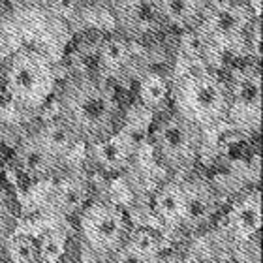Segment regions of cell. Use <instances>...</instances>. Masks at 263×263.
<instances>
[{"instance_id": "6da1fadb", "label": "cell", "mask_w": 263, "mask_h": 263, "mask_svg": "<svg viewBox=\"0 0 263 263\" xmlns=\"http://www.w3.org/2000/svg\"><path fill=\"white\" fill-rule=\"evenodd\" d=\"M55 96L57 115L73 130L81 145L104 141L126 122L115 87L96 73H73L57 87Z\"/></svg>"}, {"instance_id": "7a4b0ae2", "label": "cell", "mask_w": 263, "mask_h": 263, "mask_svg": "<svg viewBox=\"0 0 263 263\" xmlns=\"http://www.w3.org/2000/svg\"><path fill=\"white\" fill-rule=\"evenodd\" d=\"M0 83L11 105L28 115L44 109L59 87L53 61L32 45H23L6 59Z\"/></svg>"}, {"instance_id": "3957f363", "label": "cell", "mask_w": 263, "mask_h": 263, "mask_svg": "<svg viewBox=\"0 0 263 263\" xmlns=\"http://www.w3.org/2000/svg\"><path fill=\"white\" fill-rule=\"evenodd\" d=\"M170 107L203 132L228 121V79L211 68H192L171 77Z\"/></svg>"}, {"instance_id": "277c9868", "label": "cell", "mask_w": 263, "mask_h": 263, "mask_svg": "<svg viewBox=\"0 0 263 263\" xmlns=\"http://www.w3.org/2000/svg\"><path fill=\"white\" fill-rule=\"evenodd\" d=\"M205 132L175 111L156 113L148 130L153 156L171 175H186L201 156Z\"/></svg>"}, {"instance_id": "5b68a950", "label": "cell", "mask_w": 263, "mask_h": 263, "mask_svg": "<svg viewBox=\"0 0 263 263\" xmlns=\"http://www.w3.org/2000/svg\"><path fill=\"white\" fill-rule=\"evenodd\" d=\"M76 222L83 247L102 259H109L132 231L126 213L109 199H90Z\"/></svg>"}, {"instance_id": "8992f818", "label": "cell", "mask_w": 263, "mask_h": 263, "mask_svg": "<svg viewBox=\"0 0 263 263\" xmlns=\"http://www.w3.org/2000/svg\"><path fill=\"white\" fill-rule=\"evenodd\" d=\"M259 17L250 0H207L194 32L216 49L237 51L245 45L250 25Z\"/></svg>"}, {"instance_id": "52a82bcc", "label": "cell", "mask_w": 263, "mask_h": 263, "mask_svg": "<svg viewBox=\"0 0 263 263\" xmlns=\"http://www.w3.org/2000/svg\"><path fill=\"white\" fill-rule=\"evenodd\" d=\"M230 87L231 126L245 134H258L261 124V68L259 62L250 61L233 68L228 77Z\"/></svg>"}, {"instance_id": "ba28073f", "label": "cell", "mask_w": 263, "mask_h": 263, "mask_svg": "<svg viewBox=\"0 0 263 263\" xmlns=\"http://www.w3.org/2000/svg\"><path fill=\"white\" fill-rule=\"evenodd\" d=\"M139 151V136L124 122L121 130L100 143L85 145L87 164L105 177H117L128 171Z\"/></svg>"}, {"instance_id": "9c48e42d", "label": "cell", "mask_w": 263, "mask_h": 263, "mask_svg": "<svg viewBox=\"0 0 263 263\" xmlns=\"http://www.w3.org/2000/svg\"><path fill=\"white\" fill-rule=\"evenodd\" d=\"M184 190V226L182 233L205 230L222 207V194L213 182L196 173L181 175Z\"/></svg>"}, {"instance_id": "30bf717a", "label": "cell", "mask_w": 263, "mask_h": 263, "mask_svg": "<svg viewBox=\"0 0 263 263\" xmlns=\"http://www.w3.org/2000/svg\"><path fill=\"white\" fill-rule=\"evenodd\" d=\"M92 199V184L87 171L68 167L53 179V188L47 196V211L51 216L61 220L77 218V214Z\"/></svg>"}, {"instance_id": "8fae6325", "label": "cell", "mask_w": 263, "mask_h": 263, "mask_svg": "<svg viewBox=\"0 0 263 263\" xmlns=\"http://www.w3.org/2000/svg\"><path fill=\"white\" fill-rule=\"evenodd\" d=\"M117 32L132 44L147 42L164 30L156 0H113L111 6Z\"/></svg>"}, {"instance_id": "7c38bea8", "label": "cell", "mask_w": 263, "mask_h": 263, "mask_svg": "<svg viewBox=\"0 0 263 263\" xmlns=\"http://www.w3.org/2000/svg\"><path fill=\"white\" fill-rule=\"evenodd\" d=\"M13 162H15L17 171L21 173L25 179L32 182L40 181H53L66 165L57 162L47 151H45L36 137L28 132L19 139L13 153Z\"/></svg>"}, {"instance_id": "4fadbf2b", "label": "cell", "mask_w": 263, "mask_h": 263, "mask_svg": "<svg viewBox=\"0 0 263 263\" xmlns=\"http://www.w3.org/2000/svg\"><path fill=\"white\" fill-rule=\"evenodd\" d=\"M94 64H96V76L105 81L121 79L132 70L134 64V44L117 30L105 34L96 45Z\"/></svg>"}, {"instance_id": "5bb4252c", "label": "cell", "mask_w": 263, "mask_h": 263, "mask_svg": "<svg viewBox=\"0 0 263 263\" xmlns=\"http://www.w3.org/2000/svg\"><path fill=\"white\" fill-rule=\"evenodd\" d=\"M154 218L167 233H182L184 226V190L181 175H173L164 181L153 194Z\"/></svg>"}, {"instance_id": "9a60e30c", "label": "cell", "mask_w": 263, "mask_h": 263, "mask_svg": "<svg viewBox=\"0 0 263 263\" xmlns=\"http://www.w3.org/2000/svg\"><path fill=\"white\" fill-rule=\"evenodd\" d=\"M30 134L62 165H68V160H70L71 153L81 145L79 137L73 134V130L59 115L40 122Z\"/></svg>"}, {"instance_id": "2e32d148", "label": "cell", "mask_w": 263, "mask_h": 263, "mask_svg": "<svg viewBox=\"0 0 263 263\" xmlns=\"http://www.w3.org/2000/svg\"><path fill=\"white\" fill-rule=\"evenodd\" d=\"M231 235L235 241H250L254 237H259L261 228V197L259 190H248L247 194L237 197L230 214Z\"/></svg>"}, {"instance_id": "e0dca14e", "label": "cell", "mask_w": 263, "mask_h": 263, "mask_svg": "<svg viewBox=\"0 0 263 263\" xmlns=\"http://www.w3.org/2000/svg\"><path fill=\"white\" fill-rule=\"evenodd\" d=\"M109 263H164L162 239L153 230H132Z\"/></svg>"}, {"instance_id": "ac0fdd59", "label": "cell", "mask_w": 263, "mask_h": 263, "mask_svg": "<svg viewBox=\"0 0 263 263\" xmlns=\"http://www.w3.org/2000/svg\"><path fill=\"white\" fill-rule=\"evenodd\" d=\"M171 77L162 70L143 71L137 81V102L148 113H162L170 109Z\"/></svg>"}, {"instance_id": "d6986e66", "label": "cell", "mask_w": 263, "mask_h": 263, "mask_svg": "<svg viewBox=\"0 0 263 263\" xmlns=\"http://www.w3.org/2000/svg\"><path fill=\"white\" fill-rule=\"evenodd\" d=\"M156 6L165 28L192 32L199 25L207 0H156Z\"/></svg>"}, {"instance_id": "ffe728a7", "label": "cell", "mask_w": 263, "mask_h": 263, "mask_svg": "<svg viewBox=\"0 0 263 263\" xmlns=\"http://www.w3.org/2000/svg\"><path fill=\"white\" fill-rule=\"evenodd\" d=\"M0 252L8 263H42L44 261V241L28 235H11L2 245Z\"/></svg>"}, {"instance_id": "44dd1931", "label": "cell", "mask_w": 263, "mask_h": 263, "mask_svg": "<svg viewBox=\"0 0 263 263\" xmlns=\"http://www.w3.org/2000/svg\"><path fill=\"white\" fill-rule=\"evenodd\" d=\"M17 226V205L15 199L6 188L0 186V248L11 235Z\"/></svg>"}, {"instance_id": "7402d4cb", "label": "cell", "mask_w": 263, "mask_h": 263, "mask_svg": "<svg viewBox=\"0 0 263 263\" xmlns=\"http://www.w3.org/2000/svg\"><path fill=\"white\" fill-rule=\"evenodd\" d=\"M192 263H235L231 258H226V256H209V258H199Z\"/></svg>"}]
</instances>
